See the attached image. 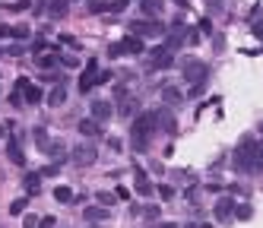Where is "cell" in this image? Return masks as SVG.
Segmentation results:
<instances>
[{
	"mask_svg": "<svg viewBox=\"0 0 263 228\" xmlns=\"http://www.w3.org/2000/svg\"><path fill=\"white\" fill-rule=\"evenodd\" d=\"M200 32H212V22L209 19H200Z\"/></svg>",
	"mask_w": 263,
	"mask_h": 228,
	"instance_id": "f907efd6",
	"label": "cell"
},
{
	"mask_svg": "<svg viewBox=\"0 0 263 228\" xmlns=\"http://www.w3.org/2000/svg\"><path fill=\"white\" fill-rule=\"evenodd\" d=\"M105 10H108L105 0H89V13H105Z\"/></svg>",
	"mask_w": 263,
	"mask_h": 228,
	"instance_id": "4dcf8cb0",
	"label": "cell"
},
{
	"mask_svg": "<svg viewBox=\"0 0 263 228\" xmlns=\"http://www.w3.org/2000/svg\"><path fill=\"white\" fill-rule=\"evenodd\" d=\"M10 105H22V89H13V92H10Z\"/></svg>",
	"mask_w": 263,
	"mask_h": 228,
	"instance_id": "ee69618b",
	"label": "cell"
},
{
	"mask_svg": "<svg viewBox=\"0 0 263 228\" xmlns=\"http://www.w3.org/2000/svg\"><path fill=\"white\" fill-rule=\"evenodd\" d=\"M92 228H95V222H92Z\"/></svg>",
	"mask_w": 263,
	"mask_h": 228,
	"instance_id": "6f0895ef",
	"label": "cell"
},
{
	"mask_svg": "<svg viewBox=\"0 0 263 228\" xmlns=\"http://www.w3.org/2000/svg\"><path fill=\"white\" fill-rule=\"evenodd\" d=\"M57 57H61V54H45V51H41V54H38V67H41V70L57 67Z\"/></svg>",
	"mask_w": 263,
	"mask_h": 228,
	"instance_id": "d4e9b609",
	"label": "cell"
},
{
	"mask_svg": "<svg viewBox=\"0 0 263 228\" xmlns=\"http://www.w3.org/2000/svg\"><path fill=\"white\" fill-rule=\"evenodd\" d=\"M174 4H178V7H184V10H187V0H174Z\"/></svg>",
	"mask_w": 263,
	"mask_h": 228,
	"instance_id": "db71d44e",
	"label": "cell"
},
{
	"mask_svg": "<svg viewBox=\"0 0 263 228\" xmlns=\"http://www.w3.org/2000/svg\"><path fill=\"white\" fill-rule=\"evenodd\" d=\"M250 32H254V35H257V38H260V44H263V16H260L257 22H254V29H250Z\"/></svg>",
	"mask_w": 263,
	"mask_h": 228,
	"instance_id": "b9f144b4",
	"label": "cell"
},
{
	"mask_svg": "<svg viewBox=\"0 0 263 228\" xmlns=\"http://www.w3.org/2000/svg\"><path fill=\"white\" fill-rule=\"evenodd\" d=\"M67 10H70V0H45V13L51 16V19L67 16Z\"/></svg>",
	"mask_w": 263,
	"mask_h": 228,
	"instance_id": "4fadbf2b",
	"label": "cell"
},
{
	"mask_svg": "<svg viewBox=\"0 0 263 228\" xmlns=\"http://www.w3.org/2000/svg\"><path fill=\"white\" fill-rule=\"evenodd\" d=\"M79 133L95 140V136H102V124L95 121V117H86V121H79Z\"/></svg>",
	"mask_w": 263,
	"mask_h": 228,
	"instance_id": "2e32d148",
	"label": "cell"
},
{
	"mask_svg": "<svg viewBox=\"0 0 263 228\" xmlns=\"http://www.w3.org/2000/svg\"><path fill=\"white\" fill-rule=\"evenodd\" d=\"M32 0H16V4H10V10H29Z\"/></svg>",
	"mask_w": 263,
	"mask_h": 228,
	"instance_id": "7dc6e473",
	"label": "cell"
},
{
	"mask_svg": "<svg viewBox=\"0 0 263 228\" xmlns=\"http://www.w3.org/2000/svg\"><path fill=\"white\" fill-rule=\"evenodd\" d=\"M260 133H263V121H260Z\"/></svg>",
	"mask_w": 263,
	"mask_h": 228,
	"instance_id": "9f6ffc18",
	"label": "cell"
},
{
	"mask_svg": "<svg viewBox=\"0 0 263 228\" xmlns=\"http://www.w3.org/2000/svg\"><path fill=\"white\" fill-rule=\"evenodd\" d=\"M155 130H165V133H178V121L168 108H159L155 111Z\"/></svg>",
	"mask_w": 263,
	"mask_h": 228,
	"instance_id": "9c48e42d",
	"label": "cell"
},
{
	"mask_svg": "<svg viewBox=\"0 0 263 228\" xmlns=\"http://www.w3.org/2000/svg\"><path fill=\"white\" fill-rule=\"evenodd\" d=\"M235 206H238V203H235L232 197H222V200L216 203V209H212V215H216L219 222H229L232 215H235Z\"/></svg>",
	"mask_w": 263,
	"mask_h": 228,
	"instance_id": "8fae6325",
	"label": "cell"
},
{
	"mask_svg": "<svg viewBox=\"0 0 263 228\" xmlns=\"http://www.w3.org/2000/svg\"><path fill=\"white\" fill-rule=\"evenodd\" d=\"M108 57H124V48H121V41H114V44L108 48Z\"/></svg>",
	"mask_w": 263,
	"mask_h": 228,
	"instance_id": "74e56055",
	"label": "cell"
},
{
	"mask_svg": "<svg viewBox=\"0 0 263 228\" xmlns=\"http://www.w3.org/2000/svg\"><path fill=\"white\" fill-rule=\"evenodd\" d=\"M41 99H45L41 86H32V82H26V86H22V102H26V105H38Z\"/></svg>",
	"mask_w": 263,
	"mask_h": 228,
	"instance_id": "9a60e30c",
	"label": "cell"
},
{
	"mask_svg": "<svg viewBox=\"0 0 263 228\" xmlns=\"http://www.w3.org/2000/svg\"><path fill=\"white\" fill-rule=\"evenodd\" d=\"M130 4V0H111V4H108V10H111V13H121V10Z\"/></svg>",
	"mask_w": 263,
	"mask_h": 228,
	"instance_id": "8d00e7d4",
	"label": "cell"
},
{
	"mask_svg": "<svg viewBox=\"0 0 263 228\" xmlns=\"http://www.w3.org/2000/svg\"><path fill=\"white\" fill-rule=\"evenodd\" d=\"M184 41H187V32H184V19L178 16V19L171 22L168 35H165V48H168V51H178V48H181Z\"/></svg>",
	"mask_w": 263,
	"mask_h": 228,
	"instance_id": "52a82bcc",
	"label": "cell"
},
{
	"mask_svg": "<svg viewBox=\"0 0 263 228\" xmlns=\"http://www.w3.org/2000/svg\"><path fill=\"white\" fill-rule=\"evenodd\" d=\"M61 61H64V67H76V64H79L73 54H61Z\"/></svg>",
	"mask_w": 263,
	"mask_h": 228,
	"instance_id": "f6af8a7d",
	"label": "cell"
},
{
	"mask_svg": "<svg viewBox=\"0 0 263 228\" xmlns=\"http://www.w3.org/2000/svg\"><path fill=\"white\" fill-rule=\"evenodd\" d=\"M111 79H114L111 70H99V73H95V86H99V82H111Z\"/></svg>",
	"mask_w": 263,
	"mask_h": 228,
	"instance_id": "d6a6232c",
	"label": "cell"
},
{
	"mask_svg": "<svg viewBox=\"0 0 263 228\" xmlns=\"http://www.w3.org/2000/svg\"><path fill=\"white\" fill-rule=\"evenodd\" d=\"M7 155L13 165H26V155H22V136L19 133H10L7 136Z\"/></svg>",
	"mask_w": 263,
	"mask_h": 228,
	"instance_id": "ba28073f",
	"label": "cell"
},
{
	"mask_svg": "<svg viewBox=\"0 0 263 228\" xmlns=\"http://www.w3.org/2000/svg\"><path fill=\"white\" fill-rule=\"evenodd\" d=\"M26 206H29V200H26V197L13 200V203H10V215H22V212H26Z\"/></svg>",
	"mask_w": 263,
	"mask_h": 228,
	"instance_id": "83f0119b",
	"label": "cell"
},
{
	"mask_svg": "<svg viewBox=\"0 0 263 228\" xmlns=\"http://www.w3.org/2000/svg\"><path fill=\"white\" fill-rule=\"evenodd\" d=\"M159 206H146V209H143V219H149V222H155V219H159Z\"/></svg>",
	"mask_w": 263,
	"mask_h": 228,
	"instance_id": "836d02e7",
	"label": "cell"
},
{
	"mask_svg": "<svg viewBox=\"0 0 263 228\" xmlns=\"http://www.w3.org/2000/svg\"><path fill=\"white\" fill-rule=\"evenodd\" d=\"M162 99H165V105H181V102H184V95H181V89L165 86V89H162Z\"/></svg>",
	"mask_w": 263,
	"mask_h": 228,
	"instance_id": "7402d4cb",
	"label": "cell"
},
{
	"mask_svg": "<svg viewBox=\"0 0 263 228\" xmlns=\"http://www.w3.org/2000/svg\"><path fill=\"white\" fill-rule=\"evenodd\" d=\"M149 57H146V64H149V70H168L171 64H174V51H168V48H152V51H146Z\"/></svg>",
	"mask_w": 263,
	"mask_h": 228,
	"instance_id": "5b68a950",
	"label": "cell"
},
{
	"mask_svg": "<svg viewBox=\"0 0 263 228\" xmlns=\"http://www.w3.org/2000/svg\"><path fill=\"white\" fill-rule=\"evenodd\" d=\"M95 200H99L102 206H114V200H117V197H114V194H108V190H99V194H95Z\"/></svg>",
	"mask_w": 263,
	"mask_h": 228,
	"instance_id": "f1b7e54d",
	"label": "cell"
},
{
	"mask_svg": "<svg viewBox=\"0 0 263 228\" xmlns=\"http://www.w3.org/2000/svg\"><path fill=\"white\" fill-rule=\"evenodd\" d=\"M32 35V29L29 26H10V38H16V41H26Z\"/></svg>",
	"mask_w": 263,
	"mask_h": 228,
	"instance_id": "cb8c5ba5",
	"label": "cell"
},
{
	"mask_svg": "<svg viewBox=\"0 0 263 228\" xmlns=\"http://www.w3.org/2000/svg\"><path fill=\"white\" fill-rule=\"evenodd\" d=\"M67 102V86H64V82H54V89L51 92H48V105H64Z\"/></svg>",
	"mask_w": 263,
	"mask_h": 228,
	"instance_id": "ffe728a7",
	"label": "cell"
},
{
	"mask_svg": "<svg viewBox=\"0 0 263 228\" xmlns=\"http://www.w3.org/2000/svg\"><path fill=\"white\" fill-rule=\"evenodd\" d=\"M203 89H206V82H194V86H190V99H197V95H203Z\"/></svg>",
	"mask_w": 263,
	"mask_h": 228,
	"instance_id": "ab89813d",
	"label": "cell"
},
{
	"mask_svg": "<svg viewBox=\"0 0 263 228\" xmlns=\"http://www.w3.org/2000/svg\"><path fill=\"white\" fill-rule=\"evenodd\" d=\"M54 225H57L54 215H45V219H38V228H54Z\"/></svg>",
	"mask_w": 263,
	"mask_h": 228,
	"instance_id": "f35d334b",
	"label": "cell"
},
{
	"mask_svg": "<svg viewBox=\"0 0 263 228\" xmlns=\"http://www.w3.org/2000/svg\"><path fill=\"white\" fill-rule=\"evenodd\" d=\"M130 35H140V38H162L165 26L159 19H137V22H130Z\"/></svg>",
	"mask_w": 263,
	"mask_h": 228,
	"instance_id": "3957f363",
	"label": "cell"
},
{
	"mask_svg": "<svg viewBox=\"0 0 263 228\" xmlns=\"http://www.w3.org/2000/svg\"><path fill=\"white\" fill-rule=\"evenodd\" d=\"M254 143H257L254 136H244L235 149V168L241 174H250V165H254Z\"/></svg>",
	"mask_w": 263,
	"mask_h": 228,
	"instance_id": "7a4b0ae2",
	"label": "cell"
},
{
	"mask_svg": "<svg viewBox=\"0 0 263 228\" xmlns=\"http://www.w3.org/2000/svg\"><path fill=\"white\" fill-rule=\"evenodd\" d=\"M181 73H184V79L190 82V86H194V82H206L209 79V67L203 61H194V57H190V61L181 64Z\"/></svg>",
	"mask_w": 263,
	"mask_h": 228,
	"instance_id": "277c9868",
	"label": "cell"
},
{
	"mask_svg": "<svg viewBox=\"0 0 263 228\" xmlns=\"http://www.w3.org/2000/svg\"><path fill=\"white\" fill-rule=\"evenodd\" d=\"M22 225H26V228H38V219H35V215H26V219H22Z\"/></svg>",
	"mask_w": 263,
	"mask_h": 228,
	"instance_id": "c3c4849f",
	"label": "cell"
},
{
	"mask_svg": "<svg viewBox=\"0 0 263 228\" xmlns=\"http://www.w3.org/2000/svg\"><path fill=\"white\" fill-rule=\"evenodd\" d=\"M155 133V111H143L134 117V127H130V140H134V149L143 152L149 146V140Z\"/></svg>",
	"mask_w": 263,
	"mask_h": 228,
	"instance_id": "6da1fadb",
	"label": "cell"
},
{
	"mask_svg": "<svg viewBox=\"0 0 263 228\" xmlns=\"http://www.w3.org/2000/svg\"><path fill=\"white\" fill-rule=\"evenodd\" d=\"M111 114H114V108H111L108 102H102V99H99V102H92V117H95L99 124H102V121H108Z\"/></svg>",
	"mask_w": 263,
	"mask_h": 228,
	"instance_id": "e0dca14e",
	"label": "cell"
},
{
	"mask_svg": "<svg viewBox=\"0 0 263 228\" xmlns=\"http://www.w3.org/2000/svg\"><path fill=\"white\" fill-rule=\"evenodd\" d=\"M95 159H99V149L92 146V143H79V146L70 152V162L73 165H79V168H89Z\"/></svg>",
	"mask_w": 263,
	"mask_h": 228,
	"instance_id": "8992f818",
	"label": "cell"
},
{
	"mask_svg": "<svg viewBox=\"0 0 263 228\" xmlns=\"http://www.w3.org/2000/svg\"><path fill=\"white\" fill-rule=\"evenodd\" d=\"M235 215H238V219H250L254 209H250V206H235Z\"/></svg>",
	"mask_w": 263,
	"mask_h": 228,
	"instance_id": "d590c367",
	"label": "cell"
},
{
	"mask_svg": "<svg viewBox=\"0 0 263 228\" xmlns=\"http://www.w3.org/2000/svg\"><path fill=\"white\" fill-rule=\"evenodd\" d=\"M137 194H143V197H152V194H155V187L149 184V177L143 174L140 168H137Z\"/></svg>",
	"mask_w": 263,
	"mask_h": 228,
	"instance_id": "44dd1931",
	"label": "cell"
},
{
	"mask_svg": "<svg viewBox=\"0 0 263 228\" xmlns=\"http://www.w3.org/2000/svg\"><path fill=\"white\" fill-rule=\"evenodd\" d=\"M7 54H10V57H22L26 51H22V44H10V48H7Z\"/></svg>",
	"mask_w": 263,
	"mask_h": 228,
	"instance_id": "7bdbcfd3",
	"label": "cell"
},
{
	"mask_svg": "<svg viewBox=\"0 0 263 228\" xmlns=\"http://www.w3.org/2000/svg\"><path fill=\"white\" fill-rule=\"evenodd\" d=\"M32 136H35V143H38L41 149L48 146V143H51V140H48V133H45V127H35V130H32Z\"/></svg>",
	"mask_w": 263,
	"mask_h": 228,
	"instance_id": "f546056e",
	"label": "cell"
},
{
	"mask_svg": "<svg viewBox=\"0 0 263 228\" xmlns=\"http://www.w3.org/2000/svg\"><path fill=\"white\" fill-rule=\"evenodd\" d=\"M0 38H10V26H0Z\"/></svg>",
	"mask_w": 263,
	"mask_h": 228,
	"instance_id": "816d5d0a",
	"label": "cell"
},
{
	"mask_svg": "<svg viewBox=\"0 0 263 228\" xmlns=\"http://www.w3.org/2000/svg\"><path fill=\"white\" fill-rule=\"evenodd\" d=\"M4 136H7V130H4V127H0V140H4Z\"/></svg>",
	"mask_w": 263,
	"mask_h": 228,
	"instance_id": "11a10c76",
	"label": "cell"
},
{
	"mask_svg": "<svg viewBox=\"0 0 263 228\" xmlns=\"http://www.w3.org/2000/svg\"><path fill=\"white\" fill-rule=\"evenodd\" d=\"M159 228H178V225H174V222H165V225H159Z\"/></svg>",
	"mask_w": 263,
	"mask_h": 228,
	"instance_id": "f5cc1de1",
	"label": "cell"
},
{
	"mask_svg": "<svg viewBox=\"0 0 263 228\" xmlns=\"http://www.w3.org/2000/svg\"><path fill=\"white\" fill-rule=\"evenodd\" d=\"M54 200H57V203H73L76 197H73V190H70V187H57V190H54Z\"/></svg>",
	"mask_w": 263,
	"mask_h": 228,
	"instance_id": "4316f807",
	"label": "cell"
},
{
	"mask_svg": "<svg viewBox=\"0 0 263 228\" xmlns=\"http://www.w3.org/2000/svg\"><path fill=\"white\" fill-rule=\"evenodd\" d=\"M38 174H41V177H54V174H57V165H48V168H41Z\"/></svg>",
	"mask_w": 263,
	"mask_h": 228,
	"instance_id": "bcb514c9",
	"label": "cell"
},
{
	"mask_svg": "<svg viewBox=\"0 0 263 228\" xmlns=\"http://www.w3.org/2000/svg\"><path fill=\"white\" fill-rule=\"evenodd\" d=\"M82 219L86 222H105L108 219V206H86L82 209Z\"/></svg>",
	"mask_w": 263,
	"mask_h": 228,
	"instance_id": "ac0fdd59",
	"label": "cell"
},
{
	"mask_svg": "<svg viewBox=\"0 0 263 228\" xmlns=\"http://www.w3.org/2000/svg\"><path fill=\"white\" fill-rule=\"evenodd\" d=\"M45 155H51L54 165H61V162L70 159V155H67V146H64L61 140H51V143H48V146H45Z\"/></svg>",
	"mask_w": 263,
	"mask_h": 228,
	"instance_id": "7c38bea8",
	"label": "cell"
},
{
	"mask_svg": "<svg viewBox=\"0 0 263 228\" xmlns=\"http://www.w3.org/2000/svg\"><path fill=\"white\" fill-rule=\"evenodd\" d=\"M41 82H64L61 73H41Z\"/></svg>",
	"mask_w": 263,
	"mask_h": 228,
	"instance_id": "60d3db41",
	"label": "cell"
},
{
	"mask_svg": "<svg viewBox=\"0 0 263 228\" xmlns=\"http://www.w3.org/2000/svg\"><path fill=\"white\" fill-rule=\"evenodd\" d=\"M95 73H99V61H92L86 64V70H82V76H79V92H89L92 86H95Z\"/></svg>",
	"mask_w": 263,
	"mask_h": 228,
	"instance_id": "30bf717a",
	"label": "cell"
},
{
	"mask_svg": "<svg viewBox=\"0 0 263 228\" xmlns=\"http://www.w3.org/2000/svg\"><path fill=\"white\" fill-rule=\"evenodd\" d=\"M38 181H41V174H38V171H32V174H26V181H22V184H26L29 194H38Z\"/></svg>",
	"mask_w": 263,
	"mask_h": 228,
	"instance_id": "484cf974",
	"label": "cell"
},
{
	"mask_svg": "<svg viewBox=\"0 0 263 228\" xmlns=\"http://www.w3.org/2000/svg\"><path fill=\"white\" fill-rule=\"evenodd\" d=\"M114 197H117V200H127V197H130V190H127V187H117V190H114Z\"/></svg>",
	"mask_w": 263,
	"mask_h": 228,
	"instance_id": "681fc988",
	"label": "cell"
},
{
	"mask_svg": "<svg viewBox=\"0 0 263 228\" xmlns=\"http://www.w3.org/2000/svg\"><path fill=\"white\" fill-rule=\"evenodd\" d=\"M140 10L146 19H159L162 10H165V0H140Z\"/></svg>",
	"mask_w": 263,
	"mask_h": 228,
	"instance_id": "5bb4252c",
	"label": "cell"
},
{
	"mask_svg": "<svg viewBox=\"0 0 263 228\" xmlns=\"http://www.w3.org/2000/svg\"><path fill=\"white\" fill-rule=\"evenodd\" d=\"M250 174H263V143H254V165H250Z\"/></svg>",
	"mask_w": 263,
	"mask_h": 228,
	"instance_id": "603a6c76",
	"label": "cell"
},
{
	"mask_svg": "<svg viewBox=\"0 0 263 228\" xmlns=\"http://www.w3.org/2000/svg\"><path fill=\"white\" fill-rule=\"evenodd\" d=\"M155 190H159L162 200H171V197H174V187H171V184H162V187H155Z\"/></svg>",
	"mask_w": 263,
	"mask_h": 228,
	"instance_id": "e575fe53",
	"label": "cell"
},
{
	"mask_svg": "<svg viewBox=\"0 0 263 228\" xmlns=\"http://www.w3.org/2000/svg\"><path fill=\"white\" fill-rule=\"evenodd\" d=\"M121 48H124V54H146L143 51V38L140 35H127V38L121 41Z\"/></svg>",
	"mask_w": 263,
	"mask_h": 228,
	"instance_id": "d6986e66",
	"label": "cell"
},
{
	"mask_svg": "<svg viewBox=\"0 0 263 228\" xmlns=\"http://www.w3.org/2000/svg\"><path fill=\"white\" fill-rule=\"evenodd\" d=\"M121 114H124V117H130V114H137V102H134V99H127V102L121 105Z\"/></svg>",
	"mask_w": 263,
	"mask_h": 228,
	"instance_id": "1f68e13d",
	"label": "cell"
}]
</instances>
